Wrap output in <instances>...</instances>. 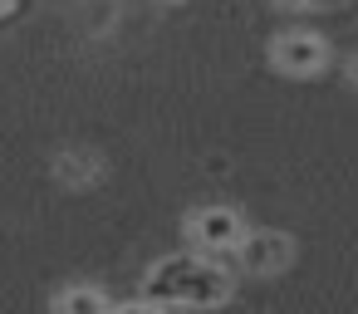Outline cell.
<instances>
[{"mask_svg":"<svg viewBox=\"0 0 358 314\" xmlns=\"http://www.w3.org/2000/svg\"><path fill=\"white\" fill-rule=\"evenodd\" d=\"M187 236L201 255H216V260H231V250L241 245L245 236V221L231 211V206H201L187 216Z\"/></svg>","mask_w":358,"mask_h":314,"instance_id":"2","label":"cell"},{"mask_svg":"<svg viewBox=\"0 0 358 314\" xmlns=\"http://www.w3.org/2000/svg\"><path fill=\"white\" fill-rule=\"evenodd\" d=\"M348 79H353V84H358V55H353V59H348Z\"/></svg>","mask_w":358,"mask_h":314,"instance_id":"9","label":"cell"},{"mask_svg":"<svg viewBox=\"0 0 358 314\" xmlns=\"http://www.w3.org/2000/svg\"><path fill=\"white\" fill-rule=\"evenodd\" d=\"M108 314H167V304H152V299H138V304H108Z\"/></svg>","mask_w":358,"mask_h":314,"instance_id":"7","label":"cell"},{"mask_svg":"<svg viewBox=\"0 0 358 314\" xmlns=\"http://www.w3.org/2000/svg\"><path fill=\"white\" fill-rule=\"evenodd\" d=\"M270 64L280 74H289V79H309V74H319L329 64V45L319 35H309V30H289V35H275Z\"/></svg>","mask_w":358,"mask_h":314,"instance_id":"3","label":"cell"},{"mask_svg":"<svg viewBox=\"0 0 358 314\" xmlns=\"http://www.w3.org/2000/svg\"><path fill=\"white\" fill-rule=\"evenodd\" d=\"M231 255H236V265L245 275H280L294 260V241L285 231H245Z\"/></svg>","mask_w":358,"mask_h":314,"instance_id":"4","label":"cell"},{"mask_svg":"<svg viewBox=\"0 0 358 314\" xmlns=\"http://www.w3.org/2000/svg\"><path fill=\"white\" fill-rule=\"evenodd\" d=\"M280 6H289V10H304V6H314V0H280Z\"/></svg>","mask_w":358,"mask_h":314,"instance_id":"8","label":"cell"},{"mask_svg":"<svg viewBox=\"0 0 358 314\" xmlns=\"http://www.w3.org/2000/svg\"><path fill=\"white\" fill-rule=\"evenodd\" d=\"M143 294L152 304H182V309H221L231 294H236V270L216 255H167L148 270L143 280Z\"/></svg>","mask_w":358,"mask_h":314,"instance_id":"1","label":"cell"},{"mask_svg":"<svg viewBox=\"0 0 358 314\" xmlns=\"http://www.w3.org/2000/svg\"><path fill=\"white\" fill-rule=\"evenodd\" d=\"M55 172H59V182H69V187H89L94 177H99V157L94 152H59V162H55Z\"/></svg>","mask_w":358,"mask_h":314,"instance_id":"6","label":"cell"},{"mask_svg":"<svg viewBox=\"0 0 358 314\" xmlns=\"http://www.w3.org/2000/svg\"><path fill=\"white\" fill-rule=\"evenodd\" d=\"M167 6H177V0H167Z\"/></svg>","mask_w":358,"mask_h":314,"instance_id":"10","label":"cell"},{"mask_svg":"<svg viewBox=\"0 0 358 314\" xmlns=\"http://www.w3.org/2000/svg\"><path fill=\"white\" fill-rule=\"evenodd\" d=\"M55 314H108V294L99 285H69V290H59Z\"/></svg>","mask_w":358,"mask_h":314,"instance_id":"5","label":"cell"}]
</instances>
